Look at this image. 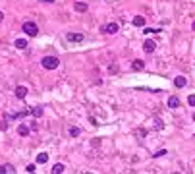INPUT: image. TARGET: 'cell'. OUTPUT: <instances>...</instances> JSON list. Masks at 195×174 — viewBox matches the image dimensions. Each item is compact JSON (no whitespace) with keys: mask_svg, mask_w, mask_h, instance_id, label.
<instances>
[{"mask_svg":"<svg viewBox=\"0 0 195 174\" xmlns=\"http://www.w3.org/2000/svg\"><path fill=\"white\" fill-rule=\"evenodd\" d=\"M41 66H43L45 70H56V68L60 66V60H58L56 56H45L43 60H41Z\"/></svg>","mask_w":195,"mask_h":174,"instance_id":"6da1fadb","label":"cell"},{"mask_svg":"<svg viewBox=\"0 0 195 174\" xmlns=\"http://www.w3.org/2000/svg\"><path fill=\"white\" fill-rule=\"evenodd\" d=\"M187 103L191 104V107H195V95H189V97H187Z\"/></svg>","mask_w":195,"mask_h":174,"instance_id":"ffe728a7","label":"cell"},{"mask_svg":"<svg viewBox=\"0 0 195 174\" xmlns=\"http://www.w3.org/2000/svg\"><path fill=\"white\" fill-rule=\"evenodd\" d=\"M46 161H49V155H46V153H41V155H37V162H39V165H45Z\"/></svg>","mask_w":195,"mask_h":174,"instance_id":"4fadbf2b","label":"cell"},{"mask_svg":"<svg viewBox=\"0 0 195 174\" xmlns=\"http://www.w3.org/2000/svg\"><path fill=\"white\" fill-rule=\"evenodd\" d=\"M6 172H15V168L12 165H6Z\"/></svg>","mask_w":195,"mask_h":174,"instance_id":"7402d4cb","label":"cell"},{"mask_svg":"<svg viewBox=\"0 0 195 174\" xmlns=\"http://www.w3.org/2000/svg\"><path fill=\"white\" fill-rule=\"evenodd\" d=\"M137 134H139V135H141V138H145V134H147V131H145V130H143V128H139V130H137Z\"/></svg>","mask_w":195,"mask_h":174,"instance_id":"603a6c76","label":"cell"},{"mask_svg":"<svg viewBox=\"0 0 195 174\" xmlns=\"http://www.w3.org/2000/svg\"><path fill=\"white\" fill-rule=\"evenodd\" d=\"M168 107H170V108H178V107H180V99H178V97H170V99H168Z\"/></svg>","mask_w":195,"mask_h":174,"instance_id":"9c48e42d","label":"cell"},{"mask_svg":"<svg viewBox=\"0 0 195 174\" xmlns=\"http://www.w3.org/2000/svg\"><path fill=\"white\" fill-rule=\"evenodd\" d=\"M116 31H118V23L112 22V23H108L106 27H103V33H108V35H114Z\"/></svg>","mask_w":195,"mask_h":174,"instance_id":"5b68a950","label":"cell"},{"mask_svg":"<svg viewBox=\"0 0 195 174\" xmlns=\"http://www.w3.org/2000/svg\"><path fill=\"white\" fill-rule=\"evenodd\" d=\"M155 49H156V43L153 39H147L145 43H143V50L149 52V54H151V52H155Z\"/></svg>","mask_w":195,"mask_h":174,"instance_id":"277c9868","label":"cell"},{"mask_svg":"<svg viewBox=\"0 0 195 174\" xmlns=\"http://www.w3.org/2000/svg\"><path fill=\"white\" fill-rule=\"evenodd\" d=\"M15 49H25V46H27V41L25 39H15Z\"/></svg>","mask_w":195,"mask_h":174,"instance_id":"5bb4252c","label":"cell"},{"mask_svg":"<svg viewBox=\"0 0 195 174\" xmlns=\"http://www.w3.org/2000/svg\"><path fill=\"white\" fill-rule=\"evenodd\" d=\"M66 39L70 41V43H83V41H85V35H83V33H73V31H70V33L66 35Z\"/></svg>","mask_w":195,"mask_h":174,"instance_id":"3957f363","label":"cell"},{"mask_svg":"<svg viewBox=\"0 0 195 174\" xmlns=\"http://www.w3.org/2000/svg\"><path fill=\"white\" fill-rule=\"evenodd\" d=\"M18 134L22 135V138H25V135L29 134V128H27V126H25V124H22V126H19V128H18Z\"/></svg>","mask_w":195,"mask_h":174,"instance_id":"7c38bea8","label":"cell"},{"mask_svg":"<svg viewBox=\"0 0 195 174\" xmlns=\"http://www.w3.org/2000/svg\"><path fill=\"white\" fill-rule=\"evenodd\" d=\"M133 25H135V27H143V25H145V18H143V15H135V18H133Z\"/></svg>","mask_w":195,"mask_h":174,"instance_id":"ba28073f","label":"cell"},{"mask_svg":"<svg viewBox=\"0 0 195 174\" xmlns=\"http://www.w3.org/2000/svg\"><path fill=\"white\" fill-rule=\"evenodd\" d=\"M155 128L156 130H162V122H160V120H155Z\"/></svg>","mask_w":195,"mask_h":174,"instance_id":"44dd1931","label":"cell"},{"mask_svg":"<svg viewBox=\"0 0 195 174\" xmlns=\"http://www.w3.org/2000/svg\"><path fill=\"white\" fill-rule=\"evenodd\" d=\"M191 118H193V120H195V114H193V116H191Z\"/></svg>","mask_w":195,"mask_h":174,"instance_id":"83f0119b","label":"cell"},{"mask_svg":"<svg viewBox=\"0 0 195 174\" xmlns=\"http://www.w3.org/2000/svg\"><path fill=\"white\" fill-rule=\"evenodd\" d=\"M2 19H4V14H2V12H0V22H2Z\"/></svg>","mask_w":195,"mask_h":174,"instance_id":"4316f807","label":"cell"},{"mask_svg":"<svg viewBox=\"0 0 195 174\" xmlns=\"http://www.w3.org/2000/svg\"><path fill=\"white\" fill-rule=\"evenodd\" d=\"M87 8H89L87 2H76V4H73V10H76V12H79V14L87 12Z\"/></svg>","mask_w":195,"mask_h":174,"instance_id":"52a82bcc","label":"cell"},{"mask_svg":"<svg viewBox=\"0 0 195 174\" xmlns=\"http://www.w3.org/2000/svg\"><path fill=\"white\" fill-rule=\"evenodd\" d=\"M131 68H133V70H143L145 62L143 60H133V62H131Z\"/></svg>","mask_w":195,"mask_h":174,"instance_id":"30bf717a","label":"cell"},{"mask_svg":"<svg viewBox=\"0 0 195 174\" xmlns=\"http://www.w3.org/2000/svg\"><path fill=\"white\" fill-rule=\"evenodd\" d=\"M39 2H49L50 4V2H54V0H39Z\"/></svg>","mask_w":195,"mask_h":174,"instance_id":"484cf974","label":"cell"},{"mask_svg":"<svg viewBox=\"0 0 195 174\" xmlns=\"http://www.w3.org/2000/svg\"><path fill=\"white\" fill-rule=\"evenodd\" d=\"M23 33L27 35V37H37L39 27H37V23H33V22H25L23 23Z\"/></svg>","mask_w":195,"mask_h":174,"instance_id":"7a4b0ae2","label":"cell"},{"mask_svg":"<svg viewBox=\"0 0 195 174\" xmlns=\"http://www.w3.org/2000/svg\"><path fill=\"white\" fill-rule=\"evenodd\" d=\"M52 172H54V174H60V172H64V165H60V162H56V165L52 166Z\"/></svg>","mask_w":195,"mask_h":174,"instance_id":"9a60e30c","label":"cell"},{"mask_svg":"<svg viewBox=\"0 0 195 174\" xmlns=\"http://www.w3.org/2000/svg\"><path fill=\"white\" fill-rule=\"evenodd\" d=\"M15 97H18V99H25V97H27V87H25V85H18V87H15Z\"/></svg>","mask_w":195,"mask_h":174,"instance_id":"8992f818","label":"cell"},{"mask_svg":"<svg viewBox=\"0 0 195 174\" xmlns=\"http://www.w3.org/2000/svg\"><path fill=\"white\" fill-rule=\"evenodd\" d=\"M164 155H166V149H159V151L155 153V157H156V159H159V157H164Z\"/></svg>","mask_w":195,"mask_h":174,"instance_id":"ac0fdd59","label":"cell"},{"mask_svg":"<svg viewBox=\"0 0 195 174\" xmlns=\"http://www.w3.org/2000/svg\"><path fill=\"white\" fill-rule=\"evenodd\" d=\"M33 116H35V118L43 116V107H35V108H33Z\"/></svg>","mask_w":195,"mask_h":174,"instance_id":"2e32d148","label":"cell"},{"mask_svg":"<svg viewBox=\"0 0 195 174\" xmlns=\"http://www.w3.org/2000/svg\"><path fill=\"white\" fill-rule=\"evenodd\" d=\"M193 29H195V22H193Z\"/></svg>","mask_w":195,"mask_h":174,"instance_id":"f1b7e54d","label":"cell"},{"mask_svg":"<svg viewBox=\"0 0 195 174\" xmlns=\"http://www.w3.org/2000/svg\"><path fill=\"white\" fill-rule=\"evenodd\" d=\"M70 135H72V138H77V135H79V128L72 126V128H70Z\"/></svg>","mask_w":195,"mask_h":174,"instance_id":"e0dca14e","label":"cell"},{"mask_svg":"<svg viewBox=\"0 0 195 174\" xmlns=\"http://www.w3.org/2000/svg\"><path fill=\"white\" fill-rule=\"evenodd\" d=\"M6 172V166H0V174H4Z\"/></svg>","mask_w":195,"mask_h":174,"instance_id":"d4e9b609","label":"cell"},{"mask_svg":"<svg viewBox=\"0 0 195 174\" xmlns=\"http://www.w3.org/2000/svg\"><path fill=\"white\" fill-rule=\"evenodd\" d=\"M186 77H182V76H178L176 77V80H174V85H176V87H186Z\"/></svg>","mask_w":195,"mask_h":174,"instance_id":"8fae6325","label":"cell"},{"mask_svg":"<svg viewBox=\"0 0 195 174\" xmlns=\"http://www.w3.org/2000/svg\"><path fill=\"white\" fill-rule=\"evenodd\" d=\"M27 172H35V165H27Z\"/></svg>","mask_w":195,"mask_h":174,"instance_id":"cb8c5ba5","label":"cell"},{"mask_svg":"<svg viewBox=\"0 0 195 174\" xmlns=\"http://www.w3.org/2000/svg\"><path fill=\"white\" fill-rule=\"evenodd\" d=\"M0 130H8V118L0 122Z\"/></svg>","mask_w":195,"mask_h":174,"instance_id":"d6986e66","label":"cell"}]
</instances>
